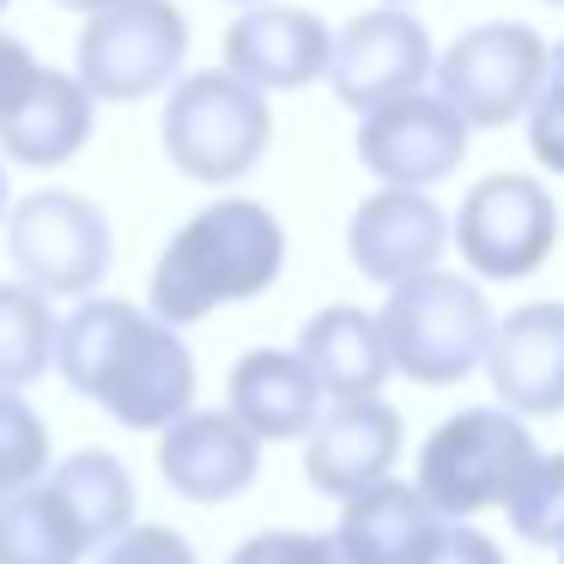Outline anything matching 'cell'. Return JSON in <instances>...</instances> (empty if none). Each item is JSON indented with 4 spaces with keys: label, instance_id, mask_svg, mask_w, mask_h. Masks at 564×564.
Masks as SVG:
<instances>
[{
    "label": "cell",
    "instance_id": "obj_24",
    "mask_svg": "<svg viewBox=\"0 0 564 564\" xmlns=\"http://www.w3.org/2000/svg\"><path fill=\"white\" fill-rule=\"evenodd\" d=\"M43 479H50V425L37 419V406H25V394L0 389V503Z\"/></svg>",
    "mask_w": 564,
    "mask_h": 564
},
{
    "label": "cell",
    "instance_id": "obj_19",
    "mask_svg": "<svg viewBox=\"0 0 564 564\" xmlns=\"http://www.w3.org/2000/svg\"><path fill=\"white\" fill-rule=\"evenodd\" d=\"M297 358L310 365V377L322 382L328 401H377V389L389 382L394 358L382 340V322L358 304H328L304 322Z\"/></svg>",
    "mask_w": 564,
    "mask_h": 564
},
{
    "label": "cell",
    "instance_id": "obj_30",
    "mask_svg": "<svg viewBox=\"0 0 564 564\" xmlns=\"http://www.w3.org/2000/svg\"><path fill=\"white\" fill-rule=\"evenodd\" d=\"M431 564H503V552L491 534H479V528H467V522H449V534H443V546Z\"/></svg>",
    "mask_w": 564,
    "mask_h": 564
},
{
    "label": "cell",
    "instance_id": "obj_27",
    "mask_svg": "<svg viewBox=\"0 0 564 564\" xmlns=\"http://www.w3.org/2000/svg\"><path fill=\"white\" fill-rule=\"evenodd\" d=\"M98 564H195V546H188L176 528L147 522V528H128L116 546H104Z\"/></svg>",
    "mask_w": 564,
    "mask_h": 564
},
{
    "label": "cell",
    "instance_id": "obj_22",
    "mask_svg": "<svg viewBox=\"0 0 564 564\" xmlns=\"http://www.w3.org/2000/svg\"><path fill=\"white\" fill-rule=\"evenodd\" d=\"M86 552V528L50 479L0 503V564H79Z\"/></svg>",
    "mask_w": 564,
    "mask_h": 564
},
{
    "label": "cell",
    "instance_id": "obj_8",
    "mask_svg": "<svg viewBox=\"0 0 564 564\" xmlns=\"http://www.w3.org/2000/svg\"><path fill=\"white\" fill-rule=\"evenodd\" d=\"M188 25L171 0H122L79 31V86L98 104H140L176 79Z\"/></svg>",
    "mask_w": 564,
    "mask_h": 564
},
{
    "label": "cell",
    "instance_id": "obj_6",
    "mask_svg": "<svg viewBox=\"0 0 564 564\" xmlns=\"http://www.w3.org/2000/svg\"><path fill=\"white\" fill-rule=\"evenodd\" d=\"M7 249L37 297H91V285L110 273L116 237L86 195L37 188L7 213Z\"/></svg>",
    "mask_w": 564,
    "mask_h": 564
},
{
    "label": "cell",
    "instance_id": "obj_17",
    "mask_svg": "<svg viewBox=\"0 0 564 564\" xmlns=\"http://www.w3.org/2000/svg\"><path fill=\"white\" fill-rule=\"evenodd\" d=\"M491 389L503 413H558L564 406V304H522L491 340Z\"/></svg>",
    "mask_w": 564,
    "mask_h": 564
},
{
    "label": "cell",
    "instance_id": "obj_20",
    "mask_svg": "<svg viewBox=\"0 0 564 564\" xmlns=\"http://www.w3.org/2000/svg\"><path fill=\"white\" fill-rule=\"evenodd\" d=\"M91 122H98V98L79 86V74H50L43 67L37 86L0 116V159L31 164V171L67 164L91 140Z\"/></svg>",
    "mask_w": 564,
    "mask_h": 564
},
{
    "label": "cell",
    "instance_id": "obj_5",
    "mask_svg": "<svg viewBox=\"0 0 564 564\" xmlns=\"http://www.w3.org/2000/svg\"><path fill=\"white\" fill-rule=\"evenodd\" d=\"M268 140H273L268 98L225 67L176 79L171 104H164V152L195 183H237L243 171H256Z\"/></svg>",
    "mask_w": 564,
    "mask_h": 564
},
{
    "label": "cell",
    "instance_id": "obj_13",
    "mask_svg": "<svg viewBox=\"0 0 564 564\" xmlns=\"http://www.w3.org/2000/svg\"><path fill=\"white\" fill-rule=\"evenodd\" d=\"M328 62H334V37L304 7H249L225 31V74L256 86L261 98L310 86V79L328 74Z\"/></svg>",
    "mask_w": 564,
    "mask_h": 564
},
{
    "label": "cell",
    "instance_id": "obj_36",
    "mask_svg": "<svg viewBox=\"0 0 564 564\" xmlns=\"http://www.w3.org/2000/svg\"><path fill=\"white\" fill-rule=\"evenodd\" d=\"M0 13H7V0H0Z\"/></svg>",
    "mask_w": 564,
    "mask_h": 564
},
{
    "label": "cell",
    "instance_id": "obj_9",
    "mask_svg": "<svg viewBox=\"0 0 564 564\" xmlns=\"http://www.w3.org/2000/svg\"><path fill=\"white\" fill-rule=\"evenodd\" d=\"M462 261L486 280H522L558 243V207L534 176H486L467 188L462 219H455Z\"/></svg>",
    "mask_w": 564,
    "mask_h": 564
},
{
    "label": "cell",
    "instance_id": "obj_2",
    "mask_svg": "<svg viewBox=\"0 0 564 564\" xmlns=\"http://www.w3.org/2000/svg\"><path fill=\"white\" fill-rule=\"evenodd\" d=\"M280 261H285V231L261 200H213L164 243L159 268H152L147 310L164 328H188V322L213 316L219 304L261 297L280 280Z\"/></svg>",
    "mask_w": 564,
    "mask_h": 564
},
{
    "label": "cell",
    "instance_id": "obj_21",
    "mask_svg": "<svg viewBox=\"0 0 564 564\" xmlns=\"http://www.w3.org/2000/svg\"><path fill=\"white\" fill-rule=\"evenodd\" d=\"M50 486L67 498V510L79 516L91 552L116 546V540L134 528V479L116 462L110 449H74L67 462L50 467Z\"/></svg>",
    "mask_w": 564,
    "mask_h": 564
},
{
    "label": "cell",
    "instance_id": "obj_29",
    "mask_svg": "<svg viewBox=\"0 0 564 564\" xmlns=\"http://www.w3.org/2000/svg\"><path fill=\"white\" fill-rule=\"evenodd\" d=\"M37 74H43L37 55H31L19 37H7V31H0V116L13 110L31 86H37Z\"/></svg>",
    "mask_w": 564,
    "mask_h": 564
},
{
    "label": "cell",
    "instance_id": "obj_34",
    "mask_svg": "<svg viewBox=\"0 0 564 564\" xmlns=\"http://www.w3.org/2000/svg\"><path fill=\"white\" fill-rule=\"evenodd\" d=\"M237 7H256V0H237Z\"/></svg>",
    "mask_w": 564,
    "mask_h": 564
},
{
    "label": "cell",
    "instance_id": "obj_12",
    "mask_svg": "<svg viewBox=\"0 0 564 564\" xmlns=\"http://www.w3.org/2000/svg\"><path fill=\"white\" fill-rule=\"evenodd\" d=\"M449 243V225H443V207L431 195H413V188H382L365 207L352 213V231H346V249H352V268L377 285H406L419 273H437V256Z\"/></svg>",
    "mask_w": 564,
    "mask_h": 564
},
{
    "label": "cell",
    "instance_id": "obj_37",
    "mask_svg": "<svg viewBox=\"0 0 564 564\" xmlns=\"http://www.w3.org/2000/svg\"><path fill=\"white\" fill-rule=\"evenodd\" d=\"M552 7H564V0H552Z\"/></svg>",
    "mask_w": 564,
    "mask_h": 564
},
{
    "label": "cell",
    "instance_id": "obj_25",
    "mask_svg": "<svg viewBox=\"0 0 564 564\" xmlns=\"http://www.w3.org/2000/svg\"><path fill=\"white\" fill-rule=\"evenodd\" d=\"M503 510H510V528L522 540L564 552V455H540Z\"/></svg>",
    "mask_w": 564,
    "mask_h": 564
},
{
    "label": "cell",
    "instance_id": "obj_10",
    "mask_svg": "<svg viewBox=\"0 0 564 564\" xmlns=\"http://www.w3.org/2000/svg\"><path fill=\"white\" fill-rule=\"evenodd\" d=\"M425 74H437L431 62V37L413 13L401 7H377V13L352 19L334 37V62H328V86L340 104L352 110H382L394 98H413L425 86Z\"/></svg>",
    "mask_w": 564,
    "mask_h": 564
},
{
    "label": "cell",
    "instance_id": "obj_23",
    "mask_svg": "<svg viewBox=\"0 0 564 564\" xmlns=\"http://www.w3.org/2000/svg\"><path fill=\"white\" fill-rule=\"evenodd\" d=\"M55 352H62V322L50 297H37L31 285H0V389L19 394L25 382L50 377Z\"/></svg>",
    "mask_w": 564,
    "mask_h": 564
},
{
    "label": "cell",
    "instance_id": "obj_11",
    "mask_svg": "<svg viewBox=\"0 0 564 564\" xmlns=\"http://www.w3.org/2000/svg\"><path fill=\"white\" fill-rule=\"evenodd\" d=\"M358 159L389 188L425 195L467 159V122L437 91H413V98H394L358 122Z\"/></svg>",
    "mask_w": 564,
    "mask_h": 564
},
{
    "label": "cell",
    "instance_id": "obj_1",
    "mask_svg": "<svg viewBox=\"0 0 564 564\" xmlns=\"http://www.w3.org/2000/svg\"><path fill=\"white\" fill-rule=\"evenodd\" d=\"M55 370L128 431H171L195 413V358L183 334L128 297H86L62 322Z\"/></svg>",
    "mask_w": 564,
    "mask_h": 564
},
{
    "label": "cell",
    "instance_id": "obj_15",
    "mask_svg": "<svg viewBox=\"0 0 564 564\" xmlns=\"http://www.w3.org/2000/svg\"><path fill=\"white\" fill-rule=\"evenodd\" d=\"M261 443L237 425L231 413H183L159 437V474L171 479V491H183L188 503H225L237 491L256 486Z\"/></svg>",
    "mask_w": 564,
    "mask_h": 564
},
{
    "label": "cell",
    "instance_id": "obj_38",
    "mask_svg": "<svg viewBox=\"0 0 564 564\" xmlns=\"http://www.w3.org/2000/svg\"><path fill=\"white\" fill-rule=\"evenodd\" d=\"M558 564H564V552H558Z\"/></svg>",
    "mask_w": 564,
    "mask_h": 564
},
{
    "label": "cell",
    "instance_id": "obj_32",
    "mask_svg": "<svg viewBox=\"0 0 564 564\" xmlns=\"http://www.w3.org/2000/svg\"><path fill=\"white\" fill-rule=\"evenodd\" d=\"M7 200L13 195H7V164H0V219H7Z\"/></svg>",
    "mask_w": 564,
    "mask_h": 564
},
{
    "label": "cell",
    "instance_id": "obj_4",
    "mask_svg": "<svg viewBox=\"0 0 564 564\" xmlns=\"http://www.w3.org/2000/svg\"><path fill=\"white\" fill-rule=\"evenodd\" d=\"M377 322L394 370L425 382V389L462 382L474 365H486L491 340H498V322H491V304L479 297V285H467L462 273H443V268L394 285Z\"/></svg>",
    "mask_w": 564,
    "mask_h": 564
},
{
    "label": "cell",
    "instance_id": "obj_35",
    "mask_svg": "<svg viewBox=\"0 0 564 564\" xmlns=\"http://www.w3.org/2000/svg\"><path fill=\"white\" fill-rule=\"evenodd\" d=\"M389 7H406V0H389Z\"/></svg>",
    "mask_w": 564,
    "mask_h": 564
},
{
    "label": "cell",
    "instance_id": "obj_31",
    "mask_svg": "<svg viewBox=\"0 0 564 564\" xmlns=\"http://www.w3.org/2000/svg\"><path fill=\"white\" fill-rule=\"evenodd\" d=\"M55 7H67V13H86V19H98V13H110V7H122V0H55Z\"/></svg>",
    "mask_w": 564,
    "mask_h": 564
},
{
    "label": "cell",
    "instance_id": "obj_14",
    "mask_svg": "<svg viewBox=\"0 0 564 564\" xmlns=\"http://www.w3.org/2000/svg\"><path fill=\"white\" fill-rule=\"evenodd\" d=\"M401 455V413L389 401H334L328 413L316 419L310 431V455H304V474L316 491L328 498H358V491L382 486Z\"/></svg>",
    "mask_w": 564,
    "mask_h": 564
},
{
    "label": "cell",
    "instance_id": "obj_26",
    "mask_svg": "<svg viewBox=\"0 0 564 564\" xmlns=\"http://www.w3.org/2000/svg\"><path fill=\"white\" fill-rule=\"evenodd\" d=\"M231 564H352V558H346V546L334 534H292V528H280V534L243 540L231 552Z\"/></svg>",
    "mask_w": 564,
    "mask_h": 564
},
{
    "label": "cell",
    "instance_id": "obj_18",
    "mask_svg": "<svg viewBox=\"0 0 564 564\" xmlns=\"http://www.w3.org/2000/svg\"><path fill=\"white\" fill-rule=\"evenodd\" d=\"M443 534H449V522L425 503V491L401 486V479H382V486L346 498L340 528H334L352 564H431Z\"/></svg>",
    "mask_w": 564,
    "mask_h": 564
},
{
    "label": "cell",
    "instance_id": "obj_33",
    "mask_svg": "<svg viewBox=\"0 0 564 564\" xmlns=\"http://www.w3.org/2000/svg\"><path fill=\"white\" fill-rule=\"evenodd\" d=\"M552 79H564V43H558V55H552Z\"/></svg>",
    "mask_w": 564,
    "mask_h": 564
},
{
    "label": "cell",
    "instance_id": "obj_3",
    "mask_svg": "<svg viewBox=\"0 0 564 564\" xmlns=\"http://www.w3.org/2000/svg\"><path fill=\"white\" fill-rule=\"evenodd\" d=\"M540 462L534 437L503 406H467L443 419L419 449V491L443 522H467L479 510H503L528 467Z\"/></svg>",
    "mask_w": 564,
    "mask_h": 564
},
{
    "label": "cell",
    "instance_id": "obj_16",
    "mask_svg": "<svg viewBox=\"0 0 564 564\" xmlns=\"http://www.w3.org/2000/svg\"><path fill=\"white\" fill-rule=\"evenodd\" d=\"M328 394L322 382L310 377V365L297 352H243L231 365V382H225V413L249 431L256 443H292V437H310L316 419L328 413Z\"/></svg>",
    "mask_w": 564,
    "mask_h": 564
},
{
    "label": "cell",
    "instance_id": "obj_7",
    "mask_svg": "<svg viewBox=\"0 0 564 564\" xmlns=\"http://www.w3.org/2000/svg\"><path fill=\"white\" fill-rule=\"evenodd\" d=\"M552 79V50L528 25H474L443 50L437 98L467 128H503L540 104Z\"/></svg>",
    "mask_w": 564,
    "mask_h": 564
},
{
    "label": "cell",
    "instance_id": "obj_28",
    "mask_svg": "<svg viewBox=\"0 0 564 564\" xmlns=\"http://www.w3.org/2000/svg\"><path fill=\"white\" fill-rule=\"evenodd\" d=\"M528 147H534V159L546 171L564 176V79H546L540 104L528 110Z\"/></svg>",
    "mask_w": 564,
    "mask_h": 564
}]
</instances>
